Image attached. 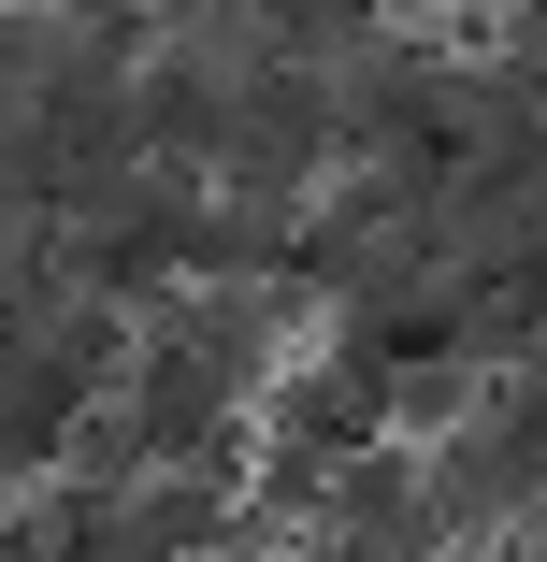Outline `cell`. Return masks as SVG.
Returning a JSON list of instances; mask_svg holds the SVG:
<instances>
[{
  "instance_id": "1",
  "label": "cell",
  "mask_w": 547,
  "mask_h": 562,
  "mask_svg": "<svg viewBox=\"0 0 547 562\" xmlns=\"http://www.w3.org/2000/svg\"><path fill=\"white\" fill-rule=\"evenodd\" d=\"M303 548H317V562H461L447 505H432L418 432H375V447H346V462H332V505H317V533H303Z\"/></svg>"
}]
</instances>
